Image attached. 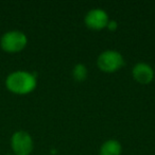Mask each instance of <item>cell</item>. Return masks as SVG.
I'll return each mask as SVG.
<instances>
[{"mask_svg":"<svg viewBox=\"0 0 155 155\" xmlns=\"http://www.w3.org/2000/svg\"><path fill=\"white\" fill-rule=\"evenodd\" d=\"M110 17L103 9L95 8L89 10L84 17V24L91 30L100 31L107 27Z\"/></svg>","mask_w":155,"mask_h":155,"instance_id":"cell-5","label":"cell"},{"mask_svg":"<svg viewBox=\"0 0 155 155\" xmlns=\"http://www.w3.org/2000/svg\"><path fill=\"white\" fill-rule=\"evenodd\" d=\"M97 65L103 72L113 73L124 66V58L117 50H105L99 54Z\"/></svg>","mask_w":155,"mask_h":155,"instance_id":"cell-3","label":"cell"},{"mask_svg":"<svg viewBox=\"0 0 155 155\" xmlns=\"http://www.w3.org/2000/svg\"><path fill=\"white\" fill-rule=\"evenodd\" d=\"M5 155H15V154H5Z\"/></svg>","mask_w":155,"mask_h":155,"instance_id":"cell-10","label":"cell"},{"mask_svg":"<svg viewBox=\"0 0 155 155\" xmlns=\"http://www.w3.org/2000/svg\"><path fill=\"white\" fill-rule=\"evenodd\" d=\"M154 69L147 63H137L132 69L133 79L141 85H148L154 80Z\"/></svg>","mask_w":155,"mask_h":155,"instance_id":"cell-6","label":"cell"},{"mask_svg":"<svg viewBox=\"0 0 155 155\" xmlns=\"http://www.w3.org/2000/svg\"><path fill=\"white\" fill-rule=\"evenodd\" d=\"M28 45L26 33L19 30H11L5 32L0 38V48L7 53H19Z\"/></svg>","mask_w":155,"mask_h":155,"instance_id":"cell-2","label":"cell"},{"mask_svg":"<svg viewBox=\"0 0 155 155\" xmlns=\"http://www.w3.org/2000/svg\"><path fill=\"white\" fill-rule=\"evenodd\" d=\"M11 148L15 155H30L34 148L32 136L26 131H16L11 137Z\"/></svg>","mask_w":155,"mask_h":155,"instance_id":"cell-4","label":"cell"},{"mask_svg":"<svg viewBox=\"0 0 155 155\" xmlns=\"http://www.w3.org/2000/svg\"><path fill=\"white\" fill-rule=\"evenodd\" d=\"M37 78L34 73L26 70H16L11 72L5 79V87L14 95L25 96L35 91Z\"/></svg>","mask_w":155,"mask_h":155,"instance_id":"cell-1","label":"cell"},{"mask_svg":"<svg viewBox=\"0 0 155 155\" xmlns=\"http://www.w3.org/2000/svg\"><path fill=\"white\" fill-rule=\"evenodd\" d=\"M122 144L116 139H108L100 147L99 155H121Z\"/></svg>","mask_w":155,"mask_h":155,"instance_id":"cell-7","label":"cell"},{"mask_svg":"<svg viewBox=\"0 0 155 155\" xmlns=\"http://www.w3.org/2000/svg\"><path fill=\"white\" fill-rule=\"evenodd\" d=\"M71 73H72V78L77 82H83L87 79L88 70H87V67L84 64L79 63V64L74 65Z\"/></svg>","mask_w":155,"mask_h":155,"instance_id":"cell-8","label":"cell"},{"mask_svg":"<svg viewBox=\"0 0 155 155\" xmlns=\"http://www.w3.org/2000/svg\"><path fill=\"white\" fill-rule=\"evenodd\" d=\"M106 28H108L110 30H116V28H117V22L116 21H108V25H107V27Z\"/></svg>","mask_w":155,"mask_h":155,"instance_id":"cell-9","label":"cell"}]
</instances>
